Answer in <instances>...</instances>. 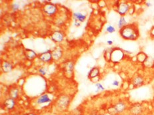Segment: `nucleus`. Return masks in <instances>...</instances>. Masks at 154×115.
<instances>
[{"label":"nucleus","mask_w":154,"mask_h":115,"mask_svg":"<svg viewBox=\"0 0 154 115\" xmlns=\"http://www.w3.org/2000/svg\"><path fill=\"white\" fill-rule=\"evenodd\" d=\"M126 25H127V21H126L124 16H122L120 17V19L118 21V27L119 29H121L122 28L125 27Z\"/></svg>","instance_id":"obj_18"},{"label":"nucleus","mask_w":154,"mask_h":115,"mask_svg":"<svg viewBox=\"0 0 154 115\" xmlns=\"http://www.w3.org/2000/svg\"><path fill=\"white\" fill-rule=\"evenodd\" d=\"M146 5H147V7H151V6H152V4H151V3H148V2H147L146 4Z\"/></svg>","instance_id":"obj_27"},{"label":"nucleus","mask_w":154,"mask_h":115,"mask_svg":"<svg viewBox=\"0 0 154 115\" xmlns=\"http://www.w3.org/2000/svg\"><path fill=\"white\" fill-rule=\"evenodd\" d=\"M51 39L53 40L54 41L60 43L63 40L64 35L62 33L60 32V31H55V32H53V33L51 34Z\"/></svg>","instance_id":"obj_9"},{"label":"nucleus","mask_w":154,"mask_h":115,"mask_svg":"<svg viewBox=\"0 0 154 115\" xmlns=\"http://www.w3.org/2000/svg\"><path fill=\"white\" fill-rule=\"evenodd\" d=\"M143 108L140 104H135L129 108V112L131 115H141L143 113Z\"/></svg>","instance_id":"obj_5"},{"label":"nucleus","mask_w":154,"mask_h":115,"mask_svg":"<svg viewBox=\"0 0 154 115\" xmlns=\"http://www.w3.org/2000/svg\"><path fill=\"white\" fill-rule=\"evenodd\" d=\"M2 69L4 71V73H9L13 69V66L8 61H4L2 65Z\"/></svg>","instance_id":"obj_11"},{"label":"nucleus","mask_w":154,"mask_h":115,"mask_svg":"<svg viewBox=\"0 0 154 115\" xmlns=\"http://www.w3.org/2000/svg\"><path fill=\"white\" fill-rule=\"evenodd\" d=\"M15 100L13 98H10L6 99V100L4 101V107L7 108L8 110H11L12 108H14L15 107Z\"/></svg>","instance_id":"obj_10"},{"label":"nucleus","mask_w":154,"mask_h":115,"mask_svg":"<svg viewBox=\"0 0 154 115\" xmlns=\"http://www.w3.org/2000/svg\"><path fill=\"white\" fill-rule=\"evenodd\" d=\"M106 32L109 33H113V32H116V28L113 26L109 25V26H107V27H106Z\"/></svg>","instance_id":"obj_22"},{"label":"nucleus","mask_w":154,"mask_h":115,"mask_svg":"<svg viewBox=\"0 0 154 115\" xmlns=\"http://www.w3.org/2000/svg\"><path fill=\"white\" fill-rule=\"evenodd\" d=\"M128 104L125 102L119 101L108 109V112L112 115H118L122 114L127 110Z\"/></svg>","instance_id":"obj_2"},{"label":"nucleus","mask_w":154,"mask_h":115,"mask_svg":"<svg viewBox=\"0 0 154 115\" xmlns=\"http://www.w3.org/2000/svg\"><path fill=\"white\" fill-rule=\"evenodd\" d=\"M26 57L29 60H33L37 57V54L36 53L32 50V49H26Z\"/></svg>","instance_id":"obj_14"},{"label":"nucleus","mask_w":154,"mask_h":115,"mask_svg":"<svg viewBox=\"0 0 154 115\" xmlns=\"http://www.w3.org/2000/svg\"><path fill=\"white\" fill-rule=\"evenodd\" d=\"M38 72L39 73V74H41L42 75H45L46 73H47V69H46L45 67H41L38 70Z\"/></svg>","instance_id":"obj_23"},{"label":"nucleus","mask_w":154,"mask_h":115,"mask_svg":"<svg viewBox=\"0 0 154 115\" xmlns=\"http://www.w3.org/2000/svg\"><path fill=\"white\" fill-rule=\"evenodd\" d=\"M20 8V5L17 4V3H16V4H13V5H12V9H13L14 11H17L18 9H19Z\"/></svg>","instance_id":"obj_24"},{"label":"nucleus","mask_w":154,"mask_h":115,"mask_svg":"<svg viewBox=\"0 0 154 115\" xmlns=\"http://www.w3.org/2000/svg\"><path fill=\"white\" fill-rule=\"evenodd\" d=\"M73 69H74V65H73V63H72V62H70V63H69L67 65L66 70H67V72L72 73L73 71Z\"/></svg>","instance_id":"obj_21"},{"label":"nucleus","mask_w":154,"mask_h":115,"mask_svg":"<svg viewBox=\"0 0 154 115\" xmlns=\"http://www.w3.org/2000/svg\"><path fill=\"white\" fill-rule=\"evenodd\" d=\"M44 10L45 13L49 16H52L56 13L57 7L53 4H48L45 5Z\"/></svg>","instance_id":"obj_4"},{"label":"nucleus","mask_w":154,"mask_h":115,"mask_svg":"<svg viewBox=\"0 0 154 115\" xmlns=\"http://www.w3.org/2000/svg\"><path fill=\"white\" fill-rule=\"evenodd\" d=\"M100 75V70L97 67H94L88 73V78L91 80L95 78H98Z\"/></svg>","instance_id":"obj_8"},{"label":"nucleus","mask_w":154,"mask_h":115,"mask_svg":"<svg viewBox=\"0 0 154 115\" xmlns=\"http://www.w3.org/2000/svg\"><path fill=\"white\" fill-rule=\"evenodd\" d=\"M145 83V80L143 76L141 75H137L134 77L133 79H132L131 84L133 85L134 87H138V86H140L143 85Z\"/></svg>","instance_id":"obj_7"},{"label":"nucleus","mask_w":154,"mask_h":115,"mask_svg":"<svg viewBox=\"0 0 154 115\" xmlns=\"http://www.w3.org/2000/svg\"><path fill=\"white\" fill-rule=\"evenodd\" d=\"M137 59L139 63H145L146 61L148 59V57H147V55L145 53L140 52L137 55Z\"/></svg>","instance_id":"obj_13"},{"label":"nucleus","mask_w":154,"mask_h":115,"mask_svg":"<svg viewBox=\"0 0 154 115\" xmlns=\"http://www.w3.org/2000/svg\"><path fill=\"white\" fill-rule=\"evenodd\" d=\"M51 53L52 57H53V59L55 60H59L61 57V56H62V51L60 49H55V50L53 51Z\"/></svg>","instance_id":"obj_16"},{"label":"nucleus","mask_w":154,"mask_h":115,"mask_svg":"<svg viewBox=\"0 0 154 115\" xmlns=\"http://www.w3.org/2000/svg\"><path fill=\"white\" fill-rule=\"evenodd\" d=\"M112 51H113V49H106L104 52L103 54V57L105 60H106L107 62H112Z\"/></svg>","instance_id":"obj_15"},{"label":"nucleus","mask_w":154,"mask_h":115,"mask_svg":"<svg viewBox=\"0 0 154 115\" xmlns=\"http://www.w3.org/2000/svg\"><path fill=\"white\" fill-rule=\"evenodd\" d=\"M51 100L49 97V96L45 94L42 95L41 97H39L38 99V104H43V103H46V102H50Z\"/></svg>","instance_id":"obj_17"},{"label":"nucleus","mask_w":154,"mask_h":115,"mask_svg":"<svg viewBox=\"0 0 154 115\" xmlns=\"http://www.w3.org/2000/svg\"><path fill=\"white\" fill-rule=\"evenodd\" d=\"M39 59L40 61H42L44 63H48L52 60V53L50 51H45L41 55H39Z\"/></svg>","instance_id":"obj_6"},{"label":"nucleus","mask_w":154,"mask_h":115,"mask_svg":"<svg viewBox=\"0 0 154 115\" xmlns=\"http://www.w3.org/2000/svg\"><path fill=\"white\" fill-rule=\"evenodd\" d=\"M73 17H74L75 21H78L79 23H82L85 20L86 15L80 13V12H75V13L73 14Z\"/></svg>","instance_id":"obj_12"},{"label":"nucleus","mask_w":154,"mask_h":115,"mask_svg":"<svg viewBox=\"0 0 154 115\" xmlns=\"http://www.w3.org/2000/svg\"><path fill=\"white\" fill-rule=\"evenodd\" d=\"M119 34L123 39L134 41L140 37L139 29L137 25L134 23L126 25L119 30Z\"/></svg>","instance_id":"obj_1"},{"label":"nucleus","mask_w":154,"mask_h":115,"mask_svg":"<svg viewBox=\"0 0 154 115\" xmlns=\"http://www.w3.org/2000/svg\"><path fill=\"white\" fill-rule=\"evenodd\" d=\"M130 8L131 7L128 3L122 2L117 6V11H118V13L121 15V17H122L127 14V13H129V11Z\"/></svg>","instance_id":"obj_3"},{"label":"nucleus","mask_w":154,"mask_h":115,"mask_svg":"<svg viewBox=\"0 0 154 115\" xmlns=\"http://www.w3.org/2000/svg\"><path fill=\"white\" fill-rule=\"evenodd\" d=\"M80 23H79V22H78V21H75V26H80Z\"/></svg>","instance_id":"obj_28"},{"label":"nucleus","mask_w":154,"mask_h":115,"mask_svg":"<svg viewBox=\"0 0 154 115\" xmlns=\"http://www.w3.org/2000/svg\"><path fill=\"white\" fill-rule=\"evenodd\" d=\"M153 35H154V33H153Z\"/></svg>","instance_id":"obj_30"},{"label":"nucleus","mask_w":154,"mask_h":115,"mask_svg":"<svg viewBox=\"0 0 154 115\" xmlns=\"http://www.w3.org/2000/svg\"><path fill=\"white\" fill-rule=\"evenodd\" d=\"M113 41H111V40H108V41H107V43L108 45H113Z\"/></svg>","instance_id":"obj_26"},{"label":"nucleus","mask_w":154,"mask_h":115,"mask_svg":"<svg viewBox=\"0 0 154 115\" xmlns=\"http://www.w3.org/2000/svg\"><path fill=\"white\" fill-rule=\"evenodd\" d=\"M119 83L118 80H114V81H113V82L112 83V85H113V86H119Z\"/></svg>","instance_id":"obj_25"},{"label":"nucleus","mask_w":154,"mask_h":115,"mask_svg":"<svg viewBox=\"0 0 154 115\" xmlns=\"http://www.w3.org/2000/svg\"><path fill=\"white\" fill-rule=\"evenodd\" d=\"M27 115H35L34 114H27Z\"/></svg>","instance_id":"obj_29"},{"label":"nucleus","mask_w":154,"mask_h":115,"mask_svg":"<svg viewBox=\"0 0 154 115\" xmlns=\"http://www.w3.org/2000/svg\"><path fill=\"white\" fill-rule=\"evenodd\" d=\"M95 92H100V91H103L105 90L104 86L101 85V83H96L95 84Z\"/></svg>","instance_id":"obj_20"},{"label":"nucleus","mask_w":154,"mask_h":115,"mask_svg":"<svg viewBox=\"0 0 154 115\" xmlns=\"http://www.w3.org/2000/svg\"><path fill=\"white\" fill-rule=\"evenodd\" d=\"M18 95H19V91H18V89L17 88H14L11 89L10 92V97L13 98V99H16L18 97Z\"/></svg>","instance_id":"obj_19"}]
</instances>
